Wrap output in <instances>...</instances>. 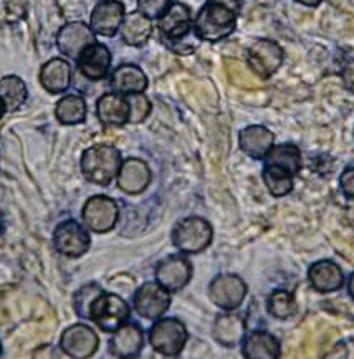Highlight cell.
<instances>
[{"label": "cell", "instance_id": "cell-1", "mask_svg": "<svg viewBox=\"0 0 354 359\" xmlns=\"http://www.w3.org/2000/svg\"><path fill=\"white\" fill-rule=\"evenodd\" d=\"M237 0H207L194 20V32L204 41H220L236 30Z\"/></svg>", "mask_w": 354, "mask_h": 359}, {"label": "cell", "instance_id": "cell-2", "mask_svg": "<svg viewBox=\"0 0 354 359\" xmlns=\"http://www.w3.org/2000/svg\"><path fill=\"white\" fill-rule=\"evenodd\" d=\"M80 165L86 181L96 186H108L114 177H118L121 154L113 146L96 144L83 153Z\"/></svg>", "mask_w": 354, "mask_h": 359}, {"label": "cell", "instance_id": "cell-3", "mask_svg": "<svg viewBox=\"0 0 354 359\" xmlns=\"http://www.w3.org/2000/svg\"><path fill=\"white\" fill-rule=\"evenodd\" d=\"M214 230L202 217L182 219L172 230V243L182 253H200L210 245Z\"/></svg>", "mask_w": 354, "mask_h": 359}, {"label": "cell", "instance_id": "cell-4", "mask_svg": "<svg viewBox=\"0 0 354 359\" xmlns=\"http://www.w3.org/2000/svg\"><path fill=\"white\" fill-rule=\"evenodd\" d=\"M90 318L101 331L114 333L130 318V306L118 294L101 292L90 308Z\"/></svg>", "mask_w": 354, "mask_h": 359}, {"label": "cell", "instance_id": "cell-5", "mask_svg": "<svg viewBox=\"0 0 354 359\" xmlns=\"http://www.w3.org/2000/svg\"><path fill=\"white\" fill-rule=\"evenodd\" d=\"M149 343L163 356H179L187 343V330L177 318H163L149 331Z\"/></svg>", "mask_w": 354, "mask_h": 359}, {"label": "cell", "instance_id": "cell-6", "mask_svg": "<svg viewBox=\"0 0 354 359\" xmlns=\"http://www.w3.org/2000/svg\"><path fill=\"white\" fill-rule=\"evenodd\" d=\"M83 222L91 232H109L118 222L119 207L111 197L93 196L85 202L81 210Z\"/></svg>", "mask_w": 354, "mask_h": 359}, {"label": "cell", "instance_id": "cell-7", "mask_svg": "<svg viewBox=\"0 0 354 359\" xmlns=\"http://www.w3.org/2000/svg\"><path fill=\"white\" fill-rule=\"evenodd\" d=\"M247 297V285L238 275L224 273L219 275L209 285V298L215 306L225 311L238 308Z\"/></svg>", "mask_w": 354, "mask_h": 359}, {"label": "cell", "instance_id": "cell-8", "mask_svg": "<svg viewBox=\"0 0 354 359\" xmlns=\"http://www.w3.org/2000/svg\"><path fill=\"white\" fill-rule=\"evenodd\" d=\"M91 243L90 233L75 220H65L55 229L53 247L68 259H78L88 252Z\"/></svg>", "mask_w": 354, "mask_h": 359}, {"label": "cell", "instance_id": "cell-9", "mask_svg": "<svg viewBox=\"0 0 354 359\" xmlns=\"http://www.w3.org/2000/svg\"><path fill=\"white\" fill-rule=\"evenodd\" d=\"M171 305V292L158 282H148L135 294V310L141 318L159 320Z\"/></svg>", "mask_w": 354, "mask_h": 359}, {"label": "cell", "instance_id": "cell-10", "mask_svg": "<svg viewBox=\"0 0 354 359\" xmlns=\"http://www.w3.org/2000/svg\"><path fill=\"white\" fill-rule=\"evenodd\" d=\"M100 338L88 325H72L63 331L60 339L62 351L73 359H85L93 356L98 349Z\"/></svg>", "mask_w": 354, "mask_h": 359}, {"label": "cell", "instance_id": "cell-11", "mask_svg": "<svg viewBox=\"0 0 354 359\" xmlns=\"http://www.w3.org/2000/svg\"><path fill=\"white\" fill-rule=\"evenodd\" d=\"M248 67L257 76L265 80L278 70L283 62V50L272 40H259L248 48Z\"/></svg>", "mask_w": 354, "mask_h": 359}, {"label": "cell", "instance_id": "cell-12", "mask_svg": "<svg viewBox=\"0 0 354 359\" xmlns=\"http://www.w3.org/2000/svg\"><path fill=\"white\" fill-rule=\"evenodd\" d=\"M95 41V32L83 22H68L57 34L58 50L73 60L80 58V55Z\"/></svg>", "mask_w": 354, "mask_h": 359}, {"label": "cell", "instance_id": "cell-13", "mask_svg": "<svg viewBox=\"0 0 354 359\" xmlns=\"http://www.w3.org/2000/svg\"><path fill=\"white\" fill-rule=\"evenodd\" d=\"M192 265L182 255H171L161 260L156 269V282L168 290V292H179L191 282Z\"/></svg>", "mask_w": 354, "mask_h": 359}, {"label": "cell", "instance_id": "cell-14", "mask_svg": "<svg viewBox=\"0 0 354 359\" xmlns=\"http://www.w3.org/2000/svg\"><path fill=\"white\" fill-rule=\"evenodd\" d=\"M124 20V6L118 0H101L90 15V27L96 35L114 36Z\"/></svg>", "mask_w": 354, "mask_h": 359}, {"label": "cell", "instance_id": "cell-15", "mask_svg": "<svg viewBox=\"0 0 354 359\" xmlns=\"http://www.w3.org/2000/svg\"><path fill=\"white\" fill-rule=\"evenodd\" d=\"M151 184V169L144 161L131 158L121 163L118 172V187L126 194L136 196Z\"/></svg>", "mask_w": 354, "mask_h": 359}, {"label": "cell", "instance_id": "cell-16", "mask_svg": "<svg viewBox=\"0 0 354 359\" xmlns=\"http://www.w3.org/2000/svg\"><path fill=\"white\" fill-rule=\"evenodd\" d=\"M109 67H111V53H109L107 45L96 43V41L78 58V70L83 76L93 81L107 78Z\"/></svg>", "mask_w": 354, "mask_h": 359}, {"label": "cell", "instance_id": "cell-17", "mask_svg": "<svg viewBox=\"0 0 354 359\" xmlns=\"http://www.w3.org/2000/svg\"><path fill=\"white\" fill-rule=\"evenodd\" d=\"M191 11L181 2L171 4L159 18V30L165 40L177 41L191 32Z\"/></svg>", "mask_w": 354, "mask_h": 359}, {"label": "cell", "instance_id": "cell-18", "mask_svg": "<svg viewBox=\"0 0 354 359\" xmlns=\"http://www.w3.org/2000/svg\"><path fill=\"white\" fill-rule=\"evenodd\" d=\"M40 83L48 93H65L72 85V67L67 60L52 58L40 70Z\"/></svg>", "mask_w": 354, "mask_h": 359}, {"label": "cell", "instance_id": "cell-19", "mask_svg": "<svg viewBox=\"0 0 354 359\" xmlns=\"http://www.w3.org/2000/svg\"><path fill=\"white\" fill-rule=\"evenodd\" d=\"M308 280L316 292L331 293L343 287L344 275L334 262L320 260L311 265L310 271H308Z\"/></svg>", "mask_w": 354, "mask_h": 359}, {"label": "cell", "instance_id": "cell-20", "mask_svg": "<svg viewBox=\"0 0 354 359\" xmlns=\"http://www.w3.org/2000/svg\"><path fill=\"white\" fill-rule=\"evenodd\" d=\"M142 344H144V336L139 326L124 323L121 328L114 331L109 349L118 358H132L141 353Z\"/></svg>", "mask_w": 354, "mask_h": 359}, {"label": "cell", "instance_id": "cell-21", "mask_svg": "<svg viewBox=\"0 0 354 359\" xmlns=\"http://www.w3.org/2000/svg\"><path fill=\"white\" fill-rule=\"evenodd\" d=\"M96 114L107 126H123L130 121L128 100L121 95H103L96 103Z\"/></svg>", "mask_w": 354, "mask_h": 359}, {"label": "cell", "instance_id": "cell-22", "mask_svg": "<svg viewBox=\"0 0 354 359\" xmlns=\"http://www.w3.org/2000/svg\"><path fill=\"white\" fill-rule=\"evenodd\" d=\"M238 144L247 156L254 159H261L273 147V135L265 126H248L240 133Z\"/></svg>", "mask_w": 354, "mask_h": 359}, {"label": "cell", "instance_id": "cell-23", "mask_svg": "<svg viewBox=\"0 0 354 359\" xmlns=\"http://www.w3.org/2000/svg\"><path fill=\"white\" fill-rule=\"evenodd\" d=\"M245 330L247 326L242 316L233 315V313H225V315H220L215 320L212 333L215 341L222 344V346L236 348L245 336Z\"/></svg>", "mask_w": 354, "mask_h": 359}, {"label": "cell", "instance_id": "cell-24", "mask_svg": "<svg viewBox=\"0 0 354 359\" xmlns=\"http://www.w3.org/2000/svg\"><path fill=\"white\" fill-rule=\"evenodd\" d=\"M111 88L118 95L142 93L148 88V78L144 72L136 65H121L114 70L111 76Z\"/></svg>", "mask_w": 354, "mask_h": 359}, {"label": "cell", "instance_id": "cell-25", "mask_svg": "<svg viewBox=\"0 0 354 359\" xmlns=\"http://www.w3.org/2000/svg\"><path fill=\"white\" fill-rule=\"evenodd\" d=\"M119 30H121L124 43L131 45V47H141V45H144L149 40L151 34H153V24H151L149 17H146L144 13L136 11L124 15L121 29Z\"/></svg>", "mask_w": 354, "mask_h": 359}, {"label": "cell", "instance_id": "cell-26", "mask_svg": "<svg viewBox=\"0 0 354 359\" xmlns=\"http://www.w3.org/2000/svg\"><path fill=\"white\" fill-rule=\"evenodd\" d=\"M243 356L250 359H275L280 356V343L266 331H255L243 343Z\"/></svg>", "mask_w": 354, "mask_h": 359}, {"label": "cell", "instance_id": "cell-27", "mask_svg": "<svg viewBox=\"0 0 354 359\" xmlns=\"http://www.w3.org/2000/svg\"><path fill=\"white\" fill-rule=\"evenodd\" d=\"M266 168H273L277 171L287 172L295 177L301 169V154L297 146L282 144L272 147L266 154Z\"/></svg>", "mask_w": 354, "mask_h": 359}, {"label": "cell", "instance_id": "cell-28", "mask_svg": "<svg viewBox=\"0 0 354 359\" xmlns=\"http://www.w3.org/2000/svg\"><path fill=\"white\" fill-rule=\"evenodd\" d=\"M27 98H29V90L20 76L8 75L0 78V104L6 111H17L18 108L24 107Z\"/></svg>", "mask_w": 354, "mask_h": 359}, {"label": "cell", "instance_id": "cell-29", "mask_svg": "<svg viewBox=\"0 0 354 359\" xmlns=\"http://www.w3.org/2000/svg\"><path fill=\"white\" fill-rule=\"evenodd\" d=\"M86 101L80 95H67L55 107V116L62 124L75 126L86 119Z\"/></svg>", "mask_w": 354, "mask_h": 359}, {"label": "cell", "instance_id": "cell-30", "mask_svg": "<svg viewBox=\"0 0 354 359\" xmlns=\"http://www.w3.org/2000/svg\"><path fill=\"white\" fill-rule=\"evenodd\" d=\"M268 313L277 320H288L297 313V302L292 293L277 290L268 298Z\"/></svg>", "mask_w": 354, "mask_h": 359}, {"label": "cell", "instance_id": "cell-31", "mask_svg": "<svg viewBox=\"0 0 354 359\" xmlns=\"http://www.w3.org/2000/svg\"><path fill=\"white\" fill-rule=\"evenodd\" d=\"M29 0H0V27L17 25L27 17Z\"/></svg>", "mask_w": 354, "mask_h": 359}, {"label": "cell", "instance_id": "cell-32", "mask_svg": "<svg viewBox=\"0 0 354 359\" xmlns=\"http://www.w3.org/2000/svg\"><path fill=\"white\" fill-rule=\"evenodd\" d=\"M264 182L270 194L275 197L287 196L293 189V176H290L287 172L277 171L273 168H266V165L264 169Z\"/></svg>", "mask_w": 354, "mask_h": 359}, {"label": "cell", "instance_id": "cell-33", "mask_svg": "<svg viewBox=\"0 0 354 359\" xmlns=\"http://www.w3.org/2000/svg\"><path fill=\"white\" fill-rule=\"evenodd\" d=\"M227 72L232 83L242 86V88H259L261 85L260 78L250 70V67L247 68L243 63L236 62V60H227Z\"/></svg>", "mask_w": 354, "mask_h": 359}, {"label": "cell", "instance_id": "cell-34", "mask_svg": "<svg viewBox=\"0 0 354 359\" xmlns=\"http://www.w3.org/2000/svg\"><path fill=\"white\" fill-rule=\"evenodd\" d=\"M101 293L98 285H86L80 292L75 294V311L81 318H90V308L96 300V297Z\"/></svg>", "mask_w": 354, "mask_h": 359}, {"label": "cell", "instance_id": "cell-35", "mask_svg": "<svg viewBox=\"0 0 354 359\" xmlns=\"http://www.w3.org/2000/svg\"><path fill=\"white\" fill-rule=\"evenodd\" d=\"M128 107H130V123H141L149 116L151 113V101L146 98V95L135 93L128 95Z\"/></svg>", "mask_w": 354, "mask_h": 359}, {"label": "cell", "instance_id": "cell-36", "mask_svg": "<svg viewBox=\"0 0 354 359\" xmlns=\"http://www.w3.org/2000/svg\"><path fill=\"white\" fill-rule=\"evenodd\" d=\"M171 2L169 0H137V8L149 18H161L168 11Z\"/></svg>", "mask_w": 354, "mask_h": 359}, {"label": "cell", "instance_id": "cell-37", "mask_svg": "<svg viewBox=\"0 0 354 359\" xmlns=\"http://www.w3.org/2000/svg\"><path fill=\"white\" fill-rule=\"evenodd\" d=\"M339 186H341L344 196L349 197V199H354V168H349L341 174Z\"/></svg>", "mask_w": 354, "mask_h": 359}, {"label": "cell", "instance_id": "cell-38", "mask_svg": "<svg viewBox=\"0 0 354 359\" xmlns=\"http://www.w3.org/2000/svg\"><path fill=\"white\" fill-rule=\"evenodd\" d=\"M341 76H343V83L344 86H346V90L354 93V60H351V62L343 68Z\"/></svg>", "mask_w": 354, "mask_h": 359}, {"label": "cell", "instance_id": "cell-39", "mask_svg": "<svg viewBox=\"0 0 354 359\" xmlns=\"http://www.w3.org/2000/svg\"><path fill=\"white\" fill-rule=\"evenodd\" d=\"M298 2L303 4V6H308V7H316V6H320L323 0H298Z\"/></svg>", "mask_w": 354, "mask_h": 359}, {"label": "cell", "instance_id": "cell-40", "mask_svg": "<svg viewBox=\"0 0 354 359\" xmlns=\"http://www.w3.org/2000/svg\"><path fill=\"white\" fill-rule=\"evenodd\" d=\"M348 293H349V297H351L353 300H354V273L351 275V277H349V282H348Z\"/></svg>", "mask_w": 354, "mask_h": 359}, {"label": "cell", "instance_id": "cell-41", "mask_svg": "<svg viewBox=\"0 0 354 359\" xmlns=\"http://www.w3.org/2000/svg\"><path fill=\"white\" fill-rule=\"evenodd\" d=\"M4 113H6V109H4V108H2V104H0V119H2Z\"/></svg>", "mask_w": 354, "mask_h": 359}, {"label": "cell", "instance_id": "cell-42", "mask_svg": "<svg viewBox=\"0 0 354 359\" xmlns=\"http://www.w3.org/2000/svg\"><path fill=\"white\" fill-rule=\"evenodd\" d=\"M4 230V224H2V219H0V232H2Z\"/></svg>", "mask_w": 354, "mask_h": 359}, {"label": "cell", "instance_id": "cell-43", "mask_svg": "<svg viewBox=\"0 0 354 359\" xmlns=\"http://www.w3.org/2000/svg\"><path fill=\"white\" fill-rule=\"evenodd\" d=\"M0 356H2V343H0Z\"/></svg>", "mask_w": 354, "mask_h": 359}]
</instances>
